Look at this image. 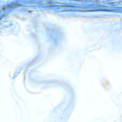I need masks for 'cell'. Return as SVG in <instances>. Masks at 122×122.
I'll return each mask as SVG.
<instances>
[{
	"mask_svg": "<svg viewBox=\"0 0 122 122\" xmlns=\"http://www.w3.org/2000/svg\"><path fill=\"white\" fill-rule=\"evenodd\" d=\"M103 85L104 86V87L106 89H107V90L108 89V88H109V85L106 82H104L103 83Z\"/></svg>",
	"mask_w": 122,
	"mask_h": 122,
	"instance_id": "obj_1",
	"label": "cell"
}]
</instances>
